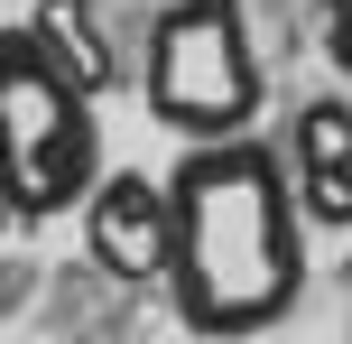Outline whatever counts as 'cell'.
I'll use <instances>...</instances> for the list:
<instances>
[{
    "mask_svg": "<svg viewBox=\"0 0 352 344\" xmlns=\"http://www.w3.org/2000/svg\"><path fill=\"white\" fill-rule=\"evenodd\" d=\"M167 307L195 344H250L306 298V214L287 159L241 140H186L167 168Z\"/></svg>",
    "mask_w": 352,
    "mask_h": 344,
    "instance_id": "obj_1",
    "label": "cell"
},
{
    "mask_svg": "<svg viewBox=\"0 0 352 344\" xmlns=\"http://www.w3.org/2000/svg\"><path fill=\"white\" fill-rule=\"evenodd\" d=\"M102 93H84L37 28H0V214L56 223L102 177Z\"/></svg>",
    "mask_w": 352,
    "mask_h": 344,
    "instance_id": "obj_2",
    "label": "cell"
},
{
    "mask_svg": "<svg viewBox=\"0 0 352 344\" xmlns=\"http://www.w3.org/2000/svg\"><path fill=\"white\" fill-rule=\"evenodd\" d=\"M140 103L176 140H241L260 121V47L241 0H167L140 37Z\"/></svg>",
    "mask_w": 352,
    "mask_h": 344,
    "instance_id": "obj_3",
    "label": "cell"
},
{
    "mask_svg": "<svg viewBox=\"0 0 352 344\" xmlns=\"http://www.w3.org/2000/svg\"><path fill=\"white\" fill-rule=\"evenodd\" d=\"M74 214H84V252L102 261L121 289H158V279H167V177L102 168Z\"/></svg>",
    "mask_w": 352,
    "mask_h": 344,
    "instance_id": "obj_4",
    "label": "cell"
},
{
    "mask_svg": "<svg viewBox=\"0 0 352 344\" xmlns=\"http://www.w3.org/2000/svg\"><path fill=\"white\" fill-rule=\"evenodd\" d=\"M278 159H287V186H297L306 233H352V93L297 103Z\"/></svg>",
    "mask_w": 352,
    "mask_h": 344,
    "instance_id": "obj_5",
    "label": "cell"
},
{
    "mask_svg": "<svg viewBox=\"0 0 352 344\" xmlns=\"http://www.w3.org/2000/svg\"><path fill=\"white\" fill-rule=\"evenodd\" d=\"M28 28L47 37V56H56V65H65L84 93H102L111 74H121V65H111V47H102V28H93V0H37Z\"/></svg>",
    "mask_w": 352,
    "mask_h": 344,
    "instance_id": "obj_6",
    "label": "cell"
},
{
    "mask_svg": "<svg viewBox=\"0 0 352 344\" xmlns=\"http://www.w3.org/2000/svg\"><path fill=\"white\" fill-rule=\"evenodd\" d=\"M316 19H324V56H334V74L352 84V0H316Z\"/></svg>",
    "mask_w": 352,
    "mask_h": 344,
    "instance_id": "obj_7",
    "label": "cell"
}]
</instances>
